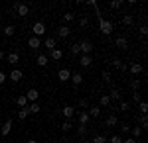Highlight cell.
<instances>
[{"instance_id": "obj_1", "label": "cell", "mask_w": 148, "mask_h": 143, "mask_svg": "<svg viewBox=\"0 0 148 143\" xmlns=\"http://www.w3.org/2000/svg\"><path fill=\"white\" fill-rule=\"evenodd\" d=\"M99 30H101L103 35H111L114 30L113 22H109V20H105V18H99Z\"/></svg>"}, {"instance_id": "obj_2", "label": "cell", "mask_w": 148, "mask_h": 143, "mask_svg": "<svg viewBox=\"0 0 148 143\" xmlns=\"http://www.w3.org/2000/svg\"><path fill=\"white\" fill-rule=\"evenodd\" d=\"M12 6H14V10H16V16H20V18H26V16L30 14V8H28L26 4H22V2H14Z\"/></svg>"}, {"instance_id": "obj_3", "label": "cell", "mask_w": 148, "mask_h": 143, "mask_svg": "<svg viewBox=\"0 0 148 143\" xmlns=\"http://www.w3.org/2000/svg\"><path fill=\"white\" fill-rule=\"evenodd\" d=\"M32 33H34L36 37L42 39V35H46V24L44 22H36L34 26H32Z\"/></svg>"}, {"instance_id": "obj_4", "label": "cell", "mask_w": 148, "mask_h": 143, "mask_svg": "<svg viewBox=\"0 0 148 143\" xmlns=\"http://www.w3.org/2000/svg\"><path fill=\"white\" fill-rule=\"evenodd\" d=\"M79 49H81V55H91L93 43L89 41V39H81L79 41Z\"/></svg>"}, {"instance_id": "obj_5", "label": "cell", "mask_w": 148, "mask_h": 143, "mask_svg": "<svg viewBox=\"0 0 148 143\" xmlns=\"http://www.w3.org/2000/svg\"><path fill=\"white\" fill-rule=\"evenodd\" d=\"M8 77H10V80H12V82H20V80L24 78V71H20V69H12Z\"/></svg>"}, {"instance_id": "obj_6", "label": "cell", "mask_w": 148, "mask_h": 143, "mask_svg": "<svg viewBox=\"0 0 148 143\" xmlns=\"http://www.w3.org/2000/svg\"><path fill=\"white\" fill-rule=\"evenodd\" d=\"M57 78H59V82H67L71 78V71L69 69H59L57 71Z\"/></svg>"}, {"instance_id": "obj_7", "label": "cell", "mask_w": 148, "mask_h": 143, "mask_svg": "<svg viewBox=\"0 0 148 143\" xmlns=\"http://www.w3.org/2000/svg\"><path fill=\"white\" fill-rule=\"evenodd\" d=\"M24 96H26V100H28V102L32 104V102H38V98H40V92H38L36 88H30V90H28V92H26Z\"/></svg>"}, {"instance_id": "obj_8", "label": "cell", "mask_w": 148, "mask_h": 143, "mask_svg": "<svg viewBox=\"0 0 148 143\" xmlns=\"http://www.w3.org/2000/svg\"><path fill=\"white\" fill-rule=\"evenodd\" d=\"M47 59H53V61H61V59H63V51L56 47V49H51V51L47 53Z\"/></svg>"}, {"instance_id": "obj_9", "label": "cell", "mask_w": 148, "mask_h": 143, "mask_svg": "<svg viewBox=\"0 0 148 143\" xmlns=\"http://www.w3.org/2000/svg\"><path fill=\"white\" fill-rule=\"evenodd\" d=\"M128 73H132V75H142V73H144V67L140 65V63H132V65L128 67Z\"/></svg>"}, {"instance_id": "obj_10", "label": "cell", "mask_w": 148, "mask_h": 143, "mask_svg": "<svg viewBox=\"0 0 148 143\" xmlns=\"http://www.w3.org/2000/svg\"><path fill=\"white\" fill-rule=\"evenodd\" d=\"M12 132V120H4V123L0 125V135H8Z\"/></svg>"}, {"instance_id": "obj_11", "label": "cell", "mask_w": 148, "mask_h": 143, "mask_svg": "<svg viewBox=\"0 0 148 143\" xmlns=\"http://www.w3.org/2000/svg\"><path fill=\"white\" fill-rule=\"evenodd\" d=\"M69 33H71V30H69V26H57V35H59L61 39H65V37H69Z\"/></svg>"}, {"instance_id": "obj_12", "label": "cell", "mask_w": 148, "mask_h": 143, "mask_svg": "<svg viewBox=\"0 0 148 143\" xmlns=\"http://www.w3.org/2000/svg\"><path fill=\"white\" fill-rule=\"evenodd\" d=\"M114 45H116V47H119L121 51H125L126 47H128V39L121 35V37H116V39H114Z\"/></svg>"}, {"instance_id": "obj_13", "label": "cell", "mask_w": 148, "mask_h": 143, "mask_svg": "<svg viewBox=\"0 0 148 143\" xmlns=\"http://www.w3.org/2000/svg\"><path fill=\"white\" fill-rule=\"evenodd\" d=\"M69 80H71V82H73L75 86H81V84H83V75H81V73H75V71H73V73H71V78H69Z\"/></svg>"}, {"instance_id": "obj_14", "label": "cell", "mask_w": 148, "mask_h": 143, "mask_svg": "<svg viewBox=\"0 0 148 143\" xmlns=\"http://www.w3.org/2000/svg\"><path fill=\"white\" fill-rule=\"evenodd\" d=\"M40 45H42V39L36 37V35H32V37L28 39V47H30V49H40Z\"/></svg>"}, {"instance_id": "obj_15", "label": "cell", "mask_w": 148, "mask_h": 143, "mask_svg": "<svg viewBox=\"0 0 148 143\" xmlns=\"http://www.w3.org/2000/svg\"><path fill=\"white\" fill-rule=\"evenodd\" d=\"M91 63H93V57H91V55H81V57H79V65L83 67V69L91 67Z\"/></svg>"}, {"instance_id": "obj_16", "label": "cell", "mask_w": 148, "mask_h": 143, "mask_svg": "<svg viewBox=\"0 0 148 143\" xmlns=\"http://www.w3.org/2000/svg\"><path fill=\"white\" fill-rule=\"evenodd\" d=\"M136 121H138V127H142V132L148 127V116L146 114H140V116L136 118Z\"/></svg>"}, {"instance_id": "obj_17", "label": "cell", "mask_w": 148, "mask_h": 143, "mask_svg": "<svg viewBox=\"0 0 148 143\" xmlns=\"http://www.w3.org/2000/svg\"><path fill=\"white\" fill-rule=\"evenodd\" d=\"M6 61H8L10 65H18V61H20V55H18L16 51H10V53L6 55Z\"/></svg>"}, {"instance_id": "obj_18", "label": "cell", "mask_w": 148, "mask_h": 143, "mask_svg": "<svg viewBox=\"0 0 148 143\" xmlns=\"http://www.w3.org/2000/svg\"><path fill=\"white\" fill-rule=\"evenodd\" d=\"M61 114H63V118H65V120H71V118H73V114H75V108H73V106H63Z\"/></svg>"}, {"instance_id": "obj_19", "label": "cell", "mask_w": 148, "mask_h": 143, "mask_svg": "<svg viewBox=\"0 0 148 143\" xmlns=\"http://www.w3.org/2000/svg\"><path fill=\"white\" fill-rule=\"evenodd\" d=\"M116 123H119V118H116L114 114H111V116L105 118V125H107V127H114Z\"/></svg>"}, {"instance_id": "obj_20", "label": "cell", "mask_w": 148, "mask_h": 143, "mask_svg": "<svg viewBox=\"0 0 148 143\" xmlns=\"http://www.w3.org/2000/svg\"><path fill=\"white\" fill-rule=\"evenodd\" d=\"M36 63H38V67H47L49 65V59H47V55H38V59H36Z\"/></svg>"}, {"instance_id": "obj_21", "label": "cell", "mask_w": 148, "mask_h": 143, "mask_svg": "<svg viewBox=\"0 0 148 143\" xmlns=\"http://www.w3.org/2000/svg\"><path fill=\"white\" fill-rule=\"evenodd\" d=\"M109 98H111V102H113V100H121V92H119V88L114 86V84H111V94H109Z\"/></svg>"}, {"instance_id": "obj_22", "label": "cell", "mask_w": 148, "mask_h": 143, "mask_svg": "<svg viewBox=\"0 0 148 143\" xmlns=\"http://www.w3.org/2000/svg\"><path fill=\"white\" fill-rule=\"evenodd\" d=\"M87 114H89V118H99L101 116V106H91Z\"/></svg>"}, {"instance_id": "obj_23", "label": "cell", "mask_w": 148, "mask_h": 143, "mask_svg": "<svg viewBox=\"0 0 148 143\" xmlns=\"http://www.w3.org/2000/svg\"><path fill=\"white\" fill-rule=\"evenodd\" d=\"M42 43H44V45L47 47V49L51 51V49H56V37H46V39H44Z\"/></svg>"}, {"instance_id": "obj_24", "label": "cell", "mask_w": 148, "mask_h": 143, "mask_svg": "<svg viewBox=\"0 0 148 143\" xmlns=\"http://www.w3.org/2000/svg\"><path fill=\"white\" fill-rule=\"evenodd\" d=\"M89 120H91V118H89V114H87V112H81L79 114V125H87V123H89Z\"/></svg>"}, {"instance_id": "obj_25", "label": "cell", "mask_w": 148, "mask_h": 143, "mask_svg": "<svg viewBox=\"0 0 148 143\" xmlns=\"http://www.w3.org/2000/svg\"><path fill=\"white\" fill-rule=\"evenodd\" d=\"M40 110H42V106H40V104H36V102L28 104V112H30V114H38Z\"/></svg>"}, {"instance_id": "obj_26", "label": "cell", "mask_w": 148, "mask_h": 143, "mask_svg": "<svg viewBox=\"0 0 148 143\" xmlns=\"http://www.w3.org/2000/svg\"><path fill=\"white\" fill-rule=\"evenodd\" d=\"M101 78H103V82H107V84H113V77H111V73L103 71V73H101Z\"/></svg>"}, {"instance_id": "obj_27", "label": "cell", "mask_w": 148, "mask_h": 143, "mask_svg": "<svg viewBox=\"0 0 148 143\" xmlns=\"http://www.w3.org/2000/svg\"><path fill=\"white\" fill-rule=\"evenodd\" d=\"M99 104L105 106V108H109V106H111V98H109V94H103L101 100H99Z\"/></svg>"}, {"instance_id": "obj_28", "label": "cell", "mask_w": 148, "mask_h": 143, "mask_svg": "<svg viewBox=\"0 0 148 143\" xmlns=\"http://www.w3.org/2000/svg\"><path fill=\"white\" fill-rule=\"evenodd\" d=\"M132 24H134V18H132L130 14H126L125 18H123V26H126V28H130Z\"/></svg>"}, {"instance_id": "obj_29", "label": "cell", "mask_w": 148, "mask_h": 143, "mask_svg": "<svg viewBox=\"0 0 148 143\" xmlns=\"http://www.w3.org/2000/svg\"><path fill=\"white\" fill-rule=\"evenodd\" d=\"M16 104H18V106H20V108H26V106H28V104H30V102H28V100H26V96H18V98H16Z\"/></svg>"}, {"instance_id": "obj_30", "label": "cell", "mask_w": 148, "mask_h": 143, "mask_svg": "<svg viewBox=\"0 0 148 143\" xmlns=\"http://www.w3.org/2000/svg\"><path fill=\"white\" fill-rule=\"evenodd\" d=\"M28 116H30V112H28V106H26V108H20V112H18V118L26 121V118H28Z\"/></svg>"}, {"instance_id": "obj_31", "label": "cell", "mask_w": 148, "mask_h": 143, "mask_svg": "<svg viewBox=\"0 0 148 143\" xmlns=\"http://www.w3.org/2000/svg\"><path fill=\"white\" fill-rule=\"evenodd\" d=\"M14 32H16V28H14V26H6V28H4V35H6V37H12V35H14Z\"/></svg>"}, {"instance_id": "obj_32", "label": "cell", "mask_w": 148, "mask_h": 143, "mask_svg": "<svg viewBox=\"0 0 148 143\" xmlns=\"http://www.w3.org/2000/svg\"><path fill=\"white\" fill-rule=\"evenodd\" d=\"M130 133H132L134 137H140V135H142V127H138V125H134V127L130 130Z\"/></svg>"}, {"instance_id": "obj_33", "label": "cell", "mask_w": 148, "mask_h": 143, "mask_svg": "<svg viewBox=\"0 0 148 143\" xmlns=\"http://www.w3.org/2000/svg\"><path fill=\"white\" fill-rule=\"evenodd\" d=\"M71 55H81L79 43H73V45H71Z\"/></svg>"}, {"instance_id": "obj_34", "label": "cell", "mask_w": 148, "mask_h": 143, "mask_svg": "<svg viewBox=\"0 0 148 143\" xmlns=\"http://www.w3.org/2000/svg\"><path fill=\"white\" fill-rule=\"evenodd\" d=\"M138 108H140L142 114H146V112H148V104L144 102V100H140V102H138Z\"/></svg>"}, {"instance_id": "obj_35", "label": "cell", "mask_w": 148, "mask_h": 143, "mask_svg": "<svg viewBox=\"0 0 148 143\" xmlns=\"http://www.w3.org/2000/svg\"><path fill=\"white\" fill-rule=\"evenodd\" d=\"M79 108H83V112H85L87 108H89V100H87V98H81L79 100Z\"/></svg>"}, {"instance_id": "obj_36", "label": "cell", "mask_w": 148, "mask_h": 143, "mask_svg": "<svg viewBox=\"0 0 148 143\" xmlns=\"http://www.w3.org/2000/svg\"><path fill=\"white\" fill-rule=\"evenodd\" d=\"M93 143H107V137L105 135H95L93 137Z\"/></svg>"}, {"instance_id": "obj_37", "label": "cell", "mask_w": 148, "mask_h": 143, "mask_svg": "<svg viewBox=\"0 0 148 143\" xmlns=\"http://www.w3.org/2000/svg\"><path fill=\"white\" fill-rule=\"evenodd\" d=\"M121 6H123V2H119V0H113V2L109 4V8H113V10H119Z\"/></svg>"}, {"instance_id": "obj_38", "label": "cell", "mask_w": 148, "mask_h": 143, "mask_svg": "<svg viewBox=\"0 0 148 143\" xmlns=\"http://www.w3.org/2000/svg\"><path fill=\"white\" fill-rule=\"evenodd\" d=\"M63 22H73V12H65V14H63Z\"/></svg>"}, {"instance_id": "obj_39", "label": "cell", "mask_w": 148, "mask_h": 143, "mask_svg": "<svg viewBox=\"0 0 148 143\" xmlns=\"http://www.w3.org/2000/svg\"><path fill=\"white\" fill-rule=\"evenodd\" d=\"M71 127H73V125H71V121H69V120H65L63 123H61V130H63V132H69Z\"/></svg>"}, {"instance_id": "obj_40", "label": "cell", "mask_w": 148, "mask_h": 143, "mask_svg": "<svg viewBox=\"0 0 148 143\" xmlns=\"http://www.w3.org/2000/svg\"><path fill=\"white\" fill-rule=\"evenodd\" d=\"M77 133H79V137L87 135V125H79V127H77Z\"/></svg>"}, {"instance_id": "obj_41", "label": "cell", "mask_w": 148, "mask_h": 143, "mask_svg": "<svg viewBox=\"0 0 148 143\" xmlns=\"http://www.w3.org/2000/svg\"><path fill=\"white\" fill-rule=\"evenodd\" d=\"M119 108H121V112H128V110H130V104H128V102H121Z\"/></svg>"}, {"instance_id": "obj_42", "label": "cell", "mask_w": 148, "mask_h": 143, "mask_svg": "<svg viewBox=\"0 0 148 143\" xmlns=\"http://www.w3.org/2000/svg\"><path fill=\"white\" fill-rule=\"evenodd\" d=\"M121 132H123V133H130V125L123 121V123H121Z\"/></svg>"}, {"instance_id": "obj_43", "label": "cell", "mask_w": 148, "mask_h": 143, "mask_svg": "<svg viewBox=\"0 0 148 143\" xmlns=\"http://www.w3.org/2000/svg\"><path fill=\"white\" fill-rule=\"evenodd\" d=\"M130 86L134 88V92H138V88H140V80H138V78H134V80L130 82Z\"/></svg>"}, {"instance_id": "obj_44", "label": "cell", "mask_w": 148, "mask_h": 143, "mask_svg": "<svg viewBox=\"0 0 148 143\" xmlns=\"http://www.w3.org/2000/svg\"><path fill=\"white\" fill-rule=\"evenodd\" d=\"M140 100H142V96H140V92H134V94H132V102H134V104H138Z\"/></svg>"}, {"instance_id": "obj_45", "label": "cell", "mask_w": 148, "mask_h": 143, "mask_svg": "<svg viewBox=\"0 0 148 143\" xmlns=\"http://www.w3.org/2000/svg\"><path fill=\"white\" fill-rule=\"evenodd\" d=\"M111 143H123V137L121 135H113L111 137Z\"/></svg>"}, {"instance_id": "obj_46", "label": "cell", "mask_w": 148, "mask_h": 143, "mask_svg": "<svg viewBox=\"0 0 148 143\" xmlns=\"http://www.w3.org/2000/svg\"><path fill=\"white\" fill-rule=\"evenodd\" d=\"M140 35H142V37H146V35H148V28H146V26H140Z\"/></svg>"}, {"instance_id": "obj_47", "label": "cell", "mask_w": 148, "mask_h": 143, "mask_svg": "<svg viewBox=\"0 0 148 143\" xmlns=\"http://www.w3.org/2000/svg\"><path fill=\"white\" fill-rule=\"evenodd\" d=\"M87 24H89L87 18H81V20H79V28H87Z\"/></svg>"}, {"instance_id": "obj_48", "label": "cell", "mask_w": 148, "mask_h": 143, "mask_svg": "<svg viewBox=\"0 0 148 143\" xmlns=\"http://www.w3.org/2000/svg\"><path fill=\"white\" fill-rule=\"evenodd\" d=\"M6 73H2V71H0V86H2V84H4V82H6Z\"/></svg>"}, {"instance_id": "obj_49", "label": "cell", "mask_w": 148, "mask_h": 143, "mask_svg": "<svg viewBox=\"0 0 148 143\" xmlns=\"http://www.w3.org/2000/svg\"><path fill=\"white\" fill-rule=\"evenodd\" d=\"M119 69H121V73H128V67H126L125 63H121V67H119Z\"/></svg>"}, {"instance_id": "obj_50", "label": "cell", "mask_w": 148, "mask_h": 143, "mask_svg": "<svg viewBox=\"0 0 148 143\" xmlns=\"http://www.w3.org/2000/svg\"><path fill=\"white\" fill-rule=\"evenodd\" d=\"M123 143H136V139H134V137H128V139H125Z\"/></svg>"}, {"instance_id": "obj_51", "label": "cell", "mask_w": 148, "mask_h": 143, "mask_svg": "<svg viewBox=\"0 0 148 143\" xmlns=\"http://www.w3.org/2000/svg\"><path fill=\"white\" fill-rule=\"evenodd\" d=\"M113 65L116 67V69H119V67H121V59H114V61H113Z\"/></svg>"}, {"instance_id": "obj_52", "label": "cell", "mask_w": 148, "mask_h": 143, "mask_svg": "<svg viewBox=\"0 0 148 143\" xmlns=\"http://www.w3.org/2000/svg\"><path fill=\"white\" fill-rule=\"evenodd\" d=\"M2 59H6V53H4V51L0 49V61H2Z\"/></svg>"}, {"instance_id": "obj_53", "label": "cell", "mask_w": 148, "mask_h": 143, "mask_svg": "<svg viewBox=\"0 0 148 143\" xmlns=\"http://www.w3.org/2000/svg\"><path fill=\"white\" fill-rule=\"evenodd\" d=\"M26 143H38V141H36V139H28Z\"/></svg>"}, {"instance_id": "obj_54", "label": "cell", "mask_w": 148, "mask_h": 143, "mask_svg": "<svg viewBox=\"0 0 148 143\" xmlns=\"http://www.w3.org/2000/svg\"><path fill=\"white\" fill-rule=\"evenodd\" d=\"M2 123H4V120H2V118H0V125H2Z\"/></svg>"}, {"instance_id": "obj_55", "label": "cell", "mask_w": 148, "mask_h": 143, "mask_svg": "<svg viewBox=\"0 0 148 143\" xmlns=\"http://www.w3.org/2000/svg\"><path fill=\"white\" fill-rule=\"evenodd\" d=\"M81 143H89V141H81Z\"/></svg>"}, {"instance_id": "obj_56", "label": "cell", "mask_w": 148, "mask_h": 143, "mask_svg": "<svg viewBox=\"0 0 148 143\" xmlns=\"http://www.w3.org/2000/svg\"><path fill=\"white\" fill-rule=\"evenodd\" d=\"M0 6H2V2H0Z\"/></svg>"}]
</instances>
